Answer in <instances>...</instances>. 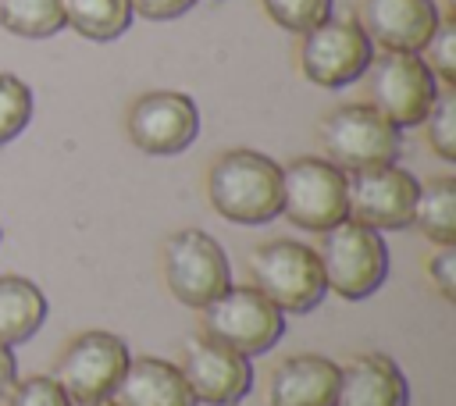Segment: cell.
<instances>
[{"instance_id": "1", "label": "cell", "mask_w": 456, "mask_h": 406, "mask_svg": "<svg viewBox=\"0 0 456 406\" xmlns=\"http://www.w3.org/2000/svg\"><path fill=\"white\" fill-rule=\"evenodd\" d=\"M207 199L232 224H267L281 214V164L256 150H224L207 171Z\"/></svg>"}, {"instance_id": "2", "label": "cell", "mask_w": 456, "mask_h": 406, "mask_svg": "<svg viewBox=\"0 0 456 406\" xmlns=\"http://www.w3.org/2000/svg\"><path fill=\"white\" fill-rule=\"evenodd\" d=\"M317 260H321L328 292H335L349 303L374 296L381 288V281L388 278V246H385L381 231L370 224H360L353 217H346L342 224H335L321 235Z\"/></svg>"}, {"instance_id": "3", "label": "cell", "mask_w": 456, "mask_h": 406, "mask_svg": "<svg viewBox=\"0 0 456 406\" xmlns=\"http://www.w3.org/2000/svg\"><path fill=\"white\" fill-rule=\"evenodd\" d=\"M324 160L342 167L346 175L395 164L403 153V128H395L370 103H342L324 114L317 128Z\"/></svg>"}, {"instance_id": "4", "label": "cell", "mask_w": 456, "mask_h": 406, "mask_svg": "<svg viewBox=\"0 0 456 406\" xmlns=\"http://www.w3.org/2000/svg\"><path fill=\"white\" fill-rule=\"evenodd\" d=\"M249 274L281 313H310L328 292L317 249L296 239H271L256 246L249 253Z\"/></svg>"}, {"instance_id": "5", "label": "cell", "mask_w": 456, "mask_h": 406, "mask_svg": "<svg viewBox=\"0 0 456 406\" xmlns=\"http://www.w3.org/2000/svg\"><path fill=\"white\" fill-rule=\"evenodd\" d=\"M203 335L253 360L278 345L285 313L256 285H228L203 306Z\"/></svg>"}, {"instance_id": "6", "label": "cell", "mask_w": 456, "mask_h": 406, "mask_svg": "<svg viewBox=\"0 0 456 406\" xmlns=\"http://www.w3.org/2000/svg\"><path fill=\"white\" fill-rule=\"evenodd\" d=\"M281 214L314 235L349 217L346 171L324 157H296L281 167Z\"/></svg>"}, {"instance_id": "7", "label": "cell", "mask_w": 456, "mask_h": 406, "mask_svg": "<svg viewBox=\"0 0 456 406\" xmlns=\"http://www.w3.org/2000/svg\"><path fill=\"white\" fill-rule=\"evenodd\" d=\"M367 103L385 114L395 128H413L424 125L435 96H438V78L424 64L420 53H403V50H381L367 64Z\"/></svg>"}, {"instance_id": "8", "label": "cell", "mask_w": 456, "mask_h": 406, "mask_svg": "<svg viewBox=\"0 0 456 406\" xmlns=\"http://www.w3.org/2000/svg\"><path fill=\"white\" fill-rule=\"evenodd\" d=\"M164 281L182 306L203 310L232 285L228 253L203 228H182L164 242Z\"/></svg>"}, {"instance_id": "9", "label": "cell", "mask_w": 456, "mask_h": 406, "mask_svg": "<svg viewBox=\"0 0 456 406\" xmlns=\"http://www.w3.org/2000/svg\"><path fill=\"white\" fill-rule=\"evenodd\" d=\"M374 57V43L356 18H324L299 39V71L321 89L356 82Z\"/></svg>"}, {"instance_id": "10", "label": "cell", "mask_w": 456, "mask_h": 406, "mask_svg": "<svg viewBox=\"0 0 456 406\" xmlns=\"http://www.w3.org/2000/svg\"><path fill=\"white\" fill-rule=\"evenodd\" d=\"M128 360H132V353L121 335L82 331L64 345L53 381L68 392L71 402H103L114 395Z\"/></svg>"}, {"instance_id": "11", "label": "cell", "mask_w": 456, "mask_h": 406, "mask_svg": "<svg viewBox=\"0 0 456 406\" xmlns=\"http://www.w3.org/2000/svg\"><path fill=\"white\" fill-rule=\"evenodd\" d=\"M128 139L135 150L150 157H175L189 150L200 135V107L189 93L178 89H153L132 100L125 118Z\"/></svg>"}, {"instance_id": "12", "label": "cell", "mask_w": 456, "mask_h": 406, "mask_svg": "<svg viewBox=\"0 0 456 406\" xmlns=\"http://www.w3.org/2000/svg\"><path fill=\"white\" fill-rule=\"evenodd\" d=\"M349 185V217L378 231H399L413 224V207L420 182L399 164H381L346 175Z\"/></svg>"}, {"instance_id": "13", "label": "cell", "mask_w": 456, "mask_h": 406, "mask_svg": "<svg viewBox=\"0 0 456 406\" xmlns=\"http://www.w3.org/2000/svg\"><path fill=\"white\" fill-rule=\"evenodd\" d=\"M189 392L203 406H239L253 388V363L249 356L196 335L185 342L182 363H178Z\"/></svg>"}, {"instance_id": "14", "label": "cell", "mask_w": 456, "mask_h": 406, "mask_svg": "<svg viewBox=\"0 0 456 406\" xmlns=\"http://www.w3.org/2000/svg\"><path fill=\"white\" fill-rule=\"evenodd\" d=\"M435 0H360V28L381 50L420 53L438 25Z\"/></svg>"}, {"instance_id": "15", "label": "cell", "mask_w": 456, "mask_h": 406, "mask_svg": "<svg viewBox=\"0 0 456 406\" xmlns=\"http://www.w3.org/2000/svg\"><path fill=\"white\" fill-rule=\"evenodd\" d=\"M342 367L317 353L285 356L267 378V406H335Z\"/></svg>"}, {"instance_id": "16", "label": "cell", "mask_w": 456, "mask_h": 406, "mask_svg": "<svg viewBox=\"0 0 456 406\" xmlns=\"http://www.w3.org/2000/svg\"><path fill=\"white\" fill-rule=\"evenodd\" d=\"M335 406H410L403 367L385 353H360L342 367Z\"/></svg>"}, {"instance_id": "17", "label": "cell", "mask_w": 456, "mask_h": 406, "mask_svg": "<svg viewBox=\"0 0 456 406\" xmlns=\"http://www.w3.org/2000/svg\"><path fill=\"white\" fill-rule=\"evenodd\" d=\"M114 406H200L178 370V363L160 356H135L128 360L114 395Z\"/></svg>"}, {"instance_id": "18", "label": "cell", "mask_w": 456, "mask_h": 406, "mask_svg": "<svg viewBox=\"0 0 456 406\" xmlns=\"http://www.w3.org/2000/svg\"><path fill=\"white\" fill-rule=\"evenodd\" d=\"M46 296L25 274H0V345L28 342L46 321Z\"/></svg>"}, {"instance_id": "19", "label": "cell", "mask_w": 456, "mask_h": 406, "mask_svg": "<svg viewBox=\"0 0 456 406\" xmlns=\"http://www.w3.org/2000/svg\"><path fill=\"white\" fill-rule=\"evenodd\" d=\"M413 224L435 246H456V178L435 175L417 192Z\"/></svg>"}, {"instance_id": "20", "label": "cell", "mask_w": 456, "mask_h": 406, "mask_svg": "<svg viewBox=\"0 0 456 406\" xmlns=\"http://www.w3.org/2000/svg\"><path fill=\"white\" fill-rule=\"evenodd\" d=\"M64 25L93 43H110L128 32L132 4L128 0H64Z\"/></svg>"}, {"instance_id": "21", "label": "cell", "mask_w": 456, "mask_h": 406, "mask_svg": "<svg viewBox=\"0 0 456 406\" xmlns=\"http://www.w3.org/2000/svg\"><path fill=\"white\" fill-rule=\"evenodd\" d=\"M0 25L21 39H50L64 28V0H0Z\"/></svg>"}, {"instance_id": "22", "label": "cell", "mask_w": 456, "mask_h": 406, "mask_svg": "<svg viewBox=\"0 0 456 406\" xmlns=\"http://www.w3.org/2000/svg\"><path fill=\"white\" fill-rule=\"evenodd\" d=\"M32 121V89L11 71H0V146L18 139Z\"/></svg>"}, {"instance_id": "23", "label": "cell", "mask_w": 456, "mask_h": 406, "mask_svg": "<svg viewBox=\"0 0 456 406\" xmlns=\"http://www.w3.org/2000/svg\"><path fill=\"white\" fill-rule=\"evenodd\" d=\"M424 125H428V146L442 160L452 164L456 160V85L438 89V96H435Z\"/></svg>"}, {"instance_id": "24", "label": "cell", "mask_w": 456, "mask_h": 406, "mask_svg": "<svg viewBox=\"0 0 456 406\" xmlns=\"http://www.w3.org/2000/svg\"><path fill=\"white\" fill-rule=\"evenodd\" d=\"M267 18L285 32H310L324 18H331V0H260Z\"/></svg>"}, {"instance_id": "25", "label": "cell", "mask_w": 456, "mask_h": 406, "mask_svg": "<svg viewBox=\"0 0 456 406\" xmlns=\"http://www.w3.org/2000/svg\"><path fill=\"white\" fill-rule=\"evenodd\" d=\"M428 68L435 78H442V85H456V18L442 14L431 39H428Z\"/></svg>"}, {"instance_id": "26", "label": "cell", "mask_w": 456, "mask_h": 406, "mask_svg": "<svg viewBox=\"0 0 456 406\" xmlns=\"http://www.w3.org/2000/svg\"><path fill=\"white\" fill-rule=\"evenodd\" d=\"M7 406H75V402L53 381V374H32V378H18L11 385Z\"/></svg>"}, {"instance_id": "27", "label": "cell", "mask_w": 456, "mask_h": 406, "mask_svg": "<svg viewBox=\"0 0 456 406\" xmlns=\"http://www.w3.org/2000/svg\"><path fill=\"white\" fill-rule=\"evenodd\" d=\"M428 278L442 292V299H456V246H438L428 256Z\"/></svg>"}, {"instance_id": "28", "label": "cell", "mask_w": 456, "mask_h": 406, "mask_svg": "<svg viewBox=\"0 0 456 406\" xmlns=\"http://www.w3.org/2000/svg\"><path fill=\"white\" fill-rule=\"evenodd\" d=\"M132 4V14H142L150 21H171V18H182L196 0H128Z\"/></svg>"}, {"instance_id": "29", "label": "cell", "mask_w": 456, "mask_h": 406, "mask_svg": "<svg viewBox=\"0 0 456 406\" xmlns=\"http://www.w3.org/2000/svg\"><path fill=\"white\" fill-rule=\"evenodd\" d=\"M14 381H18V360H14L11 345H0V395H7Z\"/></svg>"}, {"instance_id": "30", "label": "cell", "mask_w": 456, "mask_h": 406, "mask_svg": "<svg viewBox=\"0 0 456 406\" xmlns=\"http://www.w3.org/2000/svg\"><path fill=\"white\" fill-rule=\"evenodd\" d=\"M75 406H114L110 399H103V402H75Z\"/></svg>"}]
</instances>
